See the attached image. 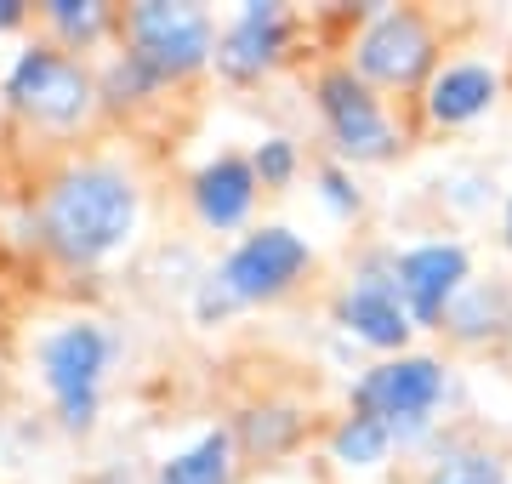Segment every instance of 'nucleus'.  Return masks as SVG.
<instances>
[{"mask_svg": "<svg viewBox=\"0 0 512 484\" xmlns=\"http://www.w3.org/2000/svg\"><path fill=\"white\" fill-rule=\"evenodd\" d=\"M137 183L120 166L86 160V166L57 171L46 200H40V240L63 262H103L137 234Z\"/></svg>", "mask_w": 512, "mask_h": 484, "instance_id": "obj_1", "label": "nucleus"}, {"mask_svg": "<svg viewBox=\"0 0 512 484\" xmlns=\"http://www.w3.org/2000/svg\"><path fill=\"white\" fill-rule=\"evenodd\" d=\"M234 433L228 428H205L200 439L177 456H165L154 484H234Z\"/></svg>", "mask_w": 512, "mask_h": 484, "instance_id": "obj_16", "label": "nucleus"}, {"mask_svg": "<svg viewBox=\"0 0 512 484\" xmlns=\"http://www.w3.org/2000/svg\"><path fill=\"white\" fill-rule=\"evenodd\" d=\"M421 484H512V462L478 439H439L421 462Z\"/></svg>", "mask_w": 512, "mask_h": 484, "instance_id": "obj_15", "label": "nucleus"}, {"mask_svg": "<svg viewBox=\"0 0 512 484\" xmlns=\"http://www.w3.org/2000/svg\"><path fill=\"white\" fill-rule=\"evenodd\" d=\"M23 23V0H0V29H18Z\"/></svg>", "mask_w": 512, "mask_h": 484, "instance_id": "obj_23", "label": "nucleus"}, {"mask_svg": "<svg viewBox=\"0 0 512 484\" xmlns=\"http://www.w3.org/2000/svg\"><path fill=\"white\" fill-rule=\"evenodd\" d=\"M251 171L262 188H291L296 171H302V149H296V137H285V131H274V137H262L251 149Z\"/></svg>", "mask_w": 512, "mask_h": 484, "instance_id": "obj_20", "label": "nucleus"}, {"mask_svg": "<svg viewBox=\"0 0 512 484\" xmlns=\"http://www.w3.org/2000/svg\"><path fill=\"white\" fill-rule=\"evenodd\" d=\"M393 274H399V297L416 331H444V314L473 285V251L461 240H416L399 251Z\"/></svg>", "mask_w": 512, "mask_h": 484, "instance_id": "obj_10", "label": "nucleus"}, {"mask_svg": "<svg viewBox=\"0 0 512 484\" xmlns=\"http://www.w3.org/2000/svg\"><path fill=\"white\" fill-rule=\"evenodd\" d=\"M6 97H12V109L40 120V126L69 131L92 114L97 75L80 57L57 52V46H23L18 63L6 69Z\"/></svg>", "mask_w": 512, "mask_h": 484, "instance_id": "obj_7", "label": "nucleus"}, {"mask_svg": "<svg viewBox=\"0 0 512 484\" xmlns=\"http://www.w3.org/2000/svg\"><path fill=\"white\" fill-rule=\"evenodd\" d=\"M393 428H387L382 416H365V410H353L330 428V462L348 467V473H376V467H387V456H393Z\"/></svg>", "mask_w": 512, "mask_h": 484, "instance_id": "obj_17", "label": "nucleus"}, {"mask_svg": "<svg viewBox=\"0 0 512 484\" xmlns=\"http://www.w3.org/2000/svg\"><path fill=\"white\" fill-rule=\"evenodd\" d=\"M450 393V371H444L439 354H387L376 359L370 371L353 376V410L365 416H382L393 428V445L399 450H433L439 445V405Z\"/></svg>", "mask_w": 512, "mask_h": 484, "instance_id": "obj_2", "label": "nucleus"}, {"mask_svg": "<svg viewBox=\"0 0 512 484\" xmlns=\"http://www.w3.org/2000/svg\"><path fill=\"white\" fill-rule=\"evenodd\" d=\"M308 428V416L291 405H256L239 416V445L251 450V456H285V450L302 439Z\"/></svg>", "mask_w": 512, "mask_h": 484, "instance_id": "obj_18", "label": "nucleus"}, {"mask_svg": "<svg viewBox=\"0 0 512 484\" xmlns=\"http://www.w3.org/2000/svg\"><path fill=\"white\" fill-rule=\"evenodd\" d=\"M399 251H376V257L353 274L342 291H336V325L370 348V354H410V336H416V319L399 297V274H393Z\"/></svg>", "mask_w": 512, "mask_h": 484, "instance_id": "obj_9", "label": "nucleus"}, {"mask_svg": "<svg viewBox=\"0 0 512 484\" xmlns=\"http://www.w3.org/2000/svg\"><path fill=\"white\" fill-rule=\"evenodd\" d=\"M308 268H313V245L296 228L268 223V228H251L211 274L234 297V308H256V302H279L285 291H296Z\"/></svg>", "mask_w": 512, "mask_h": 484, "instance_id": "obj_8", "label": "nucleus"}, {"mask_svg": "<svg viewBox=\"0 0 512 484\" xmlns=\"http://www.w3.org/2000/svg\"><path fill=\"white\" fill-rule=\"evenodd\" d=\"M319 205H325L330 217H342V223H353L365 211V188H359L353 166H342V160L319 166Z\"/></svg>", "mask_w": 512, "mask_h": 484, "instance_id": "obj_22", "label": "nucleus"}, {"mask_svg": "<svg viewBox=\"0 0 512 484\" xmlns=\"http://www.w3.org/2000/svg\"><path fill=\"white\" fill-rule=\"evenodd\" d=\"M444 336L461 348H495L512 342V285L507 280H473L444 314Z\"/></svg>", "mask_w": 512, "mask_h": 484, "instance_id": "obj_14", "label": "nucleus"}, {"mask_svg": "<svg viewBox=\"0 0 512 484\" xmlns=\"http://www.w3.org/2000/svg\"><path fill=\"white\" fill-rule=\"evenodd\" d=\"M256 171H251V154H217L211 166L194 171V217H200L205 228H217V234H228V228H239L245 217L256 211Z\"/></svg>", "mask_w": 512, "mask_h": 484, "instance_id": "obj_13", "label": "nucleus"}, {"mask_svg": "<svg viewBox=\"0 0 512 484\" xmlns=\"http://www.w3.org/2000/svg\"><path fill=\"white\" fill-rule=\"evenodd\" d=\"M154 86H165V80L154 75V69H143L131 52H120L109 69L97 75V97H109V103H137V97H148Z\"/></svg>", "mask_w": 512, "mask_h": 484, "instance_id": "obj_21", "label": "nucleus"}, {"mask_svg": "<svg viewBox=\"0 0 512 484\" xmlns=\"http://www.w3.org/2000/svg\"><path fill=\"white\" fill-rule=\"evenodd\" d=\"M46 23L69 46H97L109 35V6H97V0H46Z\"/></svg>", "mask_w": 512, "mask_h": 484, "instance_id": "obj_19", "label": "nucleus"}, {"mask_svg": "<svg viewBox=\"0 0 512 484\" xmlns=\"http://www.w3.org/2000/svg\"><path fill=\"white\" fill-rule=\"evenodd\" d=\"M114 359V336L97 319H74L57 325L40 342V382L57 399V416L69 433H86L97 422V393H103V371Z\"/></svg>", "mask_w": 512, "mask_h": 484, "instance_id": "obj_5", "label": "nucleus"}, {"mask_svg": "<svg viewBox=\"0 0 512 484\" xmlns=\"http://www.w3.org/2000/svg\"><path fill=\"white\" fill-rule=\"evenodd\" d=\"M495 103H501V63H490V57H444L439 75L421 92V114L444 131L484 120Z\"/></svg>", "mask_w": 512, "mask_h": 484, "instance_id": "obj_12", "label": "nucleus"}, {"mask_svg": "<svg viewBox=\"0 0 512 484\" xmlns=\"http://www.w3.org/2000/svg\"><path fill=\"white\" fill-rule=\"evenodd\" d=\"M313 109L342 166H382L404 149V126L393 120L387 97L353 75L348 63H330L313 75Z\"/></svg>", "mask_w": 512, "mask_h": 484, "instance_id": "obj_4", "label": "nucleus"}, {"mask_svg": "<svg viewBox=\"0 0 512 484\" xmlns=\"http://www.w3.org/2000/svg\"><path fill=\"white\" fill-rule=\"evenodd\" d=\"M501 245L512 251V200H507V211H501Z\"/></svg>", "mask_w": 512, "mask_h": 484, "instance_id": "obj_24", "label": "nucleus"}, {"mask_svg": "<svg viewBox=\"0 0 512 484\" xmlns=\"http://www.w3.org/2000/svg\"><path fill=\"white\" fill-rule=\"evenodd\" d=\"M439 23L416 6H370L365 23L353 29L348 69L376 92H427L439 75Z\"/></svg>", "mask_w": 512, "mask_h": 484, "instance_id": "obj_3", "label": "nucleus"}, {"mask_svg": "<svg viewBox=\"0 0 512 484\" xmlns=\"http://www.w3.org/2000/svg\"><path fill=\"white\" fill-rule=\"evenodd\" d=\"M126 52L160 80H183L217 63V23L188 0H143L126 12Z\"/></svg>", "mask_w": 512, "mask_h": 484, "instance_id": "obj_6", "label": "nucleus"}, {"mask_svg": "<svg viewBox=\"0 0 512 484\" xmlns=\"http://www.w3.org/2000/svg\"><path fill=\"white\" fill-rule=\"evenodd\" d=\"M291 46V12L274 0H245L217 35V69L228 80H256L268 75Z\"/></svg>", "mask_w": 512, "mask_h": 484, "instance_id": "obj_11", "label": "nucleus"}]
</instances>
